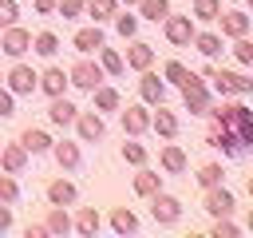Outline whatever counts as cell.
<instances>
[{"mask_svg": "<svg viewBox=\"0 0 253 238\" xmlns=\"http://www.w3.org/2000/svg\"><path fill=\"white\" fill-rule=\"evenodd\" d=\"M210 119H213V127H210V135H206V143L210 147H217L221 155H229V159H245L249 151H253V111L241 103V95L233 99V103H210V111H206Z\"/></svg>", "mask_w": 253, "mask_h": 238, "instance_id": "cell-1", "label": "cell"}, {"mask_svg": "<svg viewBox=\"0 0 253 238\" xmlns=\"http://www.w3.org/2000/svg\"><path fill=\"white\" fill-rule=\"evenodd\" d=\"M210 103H213V95H210L206 79L194 71V75L182 83V107H186L190 115H206V111H210Z\"/></svg>", "mask_w": 253, "mask_h": 238, "instance_id": "cell-2", "label": "cell"}, {"mask_svg": "<svg viewBox=\"0 0 253 238\" xmlns=\"http://www.w3.org/2000/svg\"><path fill=\"white\" fill-rule=\"evenodd\" d=\"M206 79H213V91H217L221 99H225V95H249V91H253V79L241 75V71H225V67L217 71V67H213Z\"/></svg>", "mask_w": 253, "mask_h": 238, "instance_id": "cell-3", "label": "cell"}, {"mask_svg": "<svg viewBox=\"0 0 253 238\" xmlns=\"http://www.w3.org/2000/svg\"><path fill=\"white\" fill-rule=\"evenodd\" d=\"M150 214H154L158 226H174V222L182 218V202H178L174 194H166V190H154V194H150Z\"/></svg>", "mask_w": 253, "mask_h": 238, "instance_id": "cell-4", "label": "cell"}, {"mask_svg": "<svg viewBox=\"0 0 253 238\" xmlns=\"http://www.w3.org/2000/svg\"><path fill=\"white\" fill-rule=\"evenodd\" d=\"M162 32H166V40H170L174 48H190V40H194L198 28H194L190 16H174V12H170V16L162 20Z\"/></svg>", "mask_w": 253, "mask_h": 238, "instance_id": "cell-5", "label": "cell"}, {"mask_svg": "<svg viewBox=\"0 0 253 238\" xmlns=\"http://www.w3.org/2000/svg\"><path fill=\"white\" fill-rule=\"evenodd\" d=\"M202 206H206L213 218H229V214L237 210V198H233V190H225V186L217 182V186L206 190V202H202Z\"/></svg>", "mask_w": 253, "mask_h": 238, "instance_id": "cell-6", "label": "cell"}, {"mask_svg": "<svg viewBox=\"0 0 253 238\" xmlns=\"http://www.w3.org/2000/svg\"><path fill=\"white\" fill-rule=\"evenodd\" d=\"M28 48H32V32H28V28H20V24L4 28V36H0V52H4V56L20 60V56H24Z\"/></svg>", "mask_w": 253, "mask_h": 238, "instance_id": "cell-7", "label": "cell"}, {"mask_svg": "<svg viewBox=\"0 0 253 238\" xmlns=\"http://www.w3.org/2000/svg\"><path fill=\"white\" fill-rule=\"evenodd\" d=\"M67 83H75V87L91 91V87H99V83H103V67H99V63H91V60H79V63L67 71Z\"/></svg>", "mask_w": 253, "mask_h": 238, "instance_id": "cell-8", "label": "cell"}, {"mask_svg": "<svg viewBox=\"0 0 253 238\" xmlns=\"http://www.w3.org/2000/svg\"><path fill=\"white\" fill-rule=\"evenodd\" d=\"M138 95H142V103H146V107L166 103V79H158V75L146 67V71H142V79H138Z\"/></svg>", "mask_w": 253, "mask_h": 238, "instance_id": "cell-9", "label": "cell"}, {"mask_svg": "<svg viewBox=\"0 0 253 238\" xmlns=\"http://www.w3.org/2000/svg\"><path fill=\"white\" fill-rule=\"evenodd\" d=\"M75 131H79L83 143H99V139L107 135V123L99 119V111H79V115H75Z\"/></svg>", "mask_w": 253, "mask_h": 238, "instance_id": "cell-10", "label": "cell"}, {"mask_svg": "<svg viewBox=\"0 0 253 238\" xmlns=\"http://www.w3.org/2000/svg\"><path fill=\"white\" fill-rule=\"evenodd\" d=\"M4 79H8V91H12V95H32V91H36V79H40V75H36V71H32L28 63H16V67H12V71H8Z\"/></svg>", "mask_w": 253, "mask_h": 238, "instance_id": "cell-11", "label": "cell"}, {"mask_svg": "<svg viewBox=\"0 0 253 238\" xmlns=\"http://www.w3.org/2000/svg\"><path fill=\"white\" fill-rule=\"evenodd\" d=\"M123 131H126V135L150 131V107H146V103H130V107L123 111Z\"/></svg>", "mask_w": 253, "mask_h": 238, "instance_id": "cell-12", "label": "cell"}, {"mask_svg": "<svg viewBox=\"0 0 253 238\" xmlns=\"http://www.w3.org/2000/svg\"><path fill=\"white\" fill-rule=\"evenodd\" d=\"M0 167H4L8 175H20V171L28 167V151H24V143H4V147H0Z\"/></svg>", "mask_w": 253, "mask_h": 238, "instance_id": "cell-13", "label": "cell"}, {"mask_svg": "<svg viewBox=\"0 0 253 238\" xmlns=\"http://www.w3.org/2000/svg\"><path fill=\"white\" fill-rule=\"evenodd\" d=\"M217 20H221V36H229V40H237V36H249V16H245L241 8H233V12H221Z\"/></svg>", "mask_w": 253, "mask_h": 238, "instance_id": "cell-14", "label": "cell"}, {"mask_svg": "<svg viewBox=\"0 0 253 238\" xmlns=\"http://www.w3.org/2000/svg\"><path fill=\"white\" fill-rule=\"evenodd\" d=\"M36 87H40L47 99H55V95H63V87H67V71H63V67H47V71L36 79Z\"/></svg>", "mask_w": 253, "mask_h": 238, "instance_id": "cell-15", "label": "cell"}, {"mask_svg": "<svg viewBox=\"0 0 253 238\" xmlns=\"http://www.w3.org/2000/svg\"><path fill=\"white\" fill-rule=\"evenodd\" d=\"M75 115H79V107H75L71 99H63V95H55V99H51V107H47V119H51L55 127H71V123H75Z\"/></svg>", "mask_w": 253, "mask_h": 238, "instance_id": "cell-16", "label": "cell"}, {"mask_svg": "<svg viewBox=\"0 0 253 238\" xmlns=\"http://www.w3.org/2000/svg\"><path fill=\"white\" fill-rule=\"evenodd\" d=\"M75 198H79L75 182H67V178H51V182H47V202H51V206H71Z\"/></svg>", "mask_w": 253, "mask_h": 238, "instance_id": "cell-17", "label": "cell"}, {"mask_svg": "<svg viewBox=\"0 0 253 238\" xmlns=\"http://www.w3.org/2000/svg\"><path fill=\"white\" fill-rule=\"evenodd\" d=\"M71 44H75V52H83V56H91V52H99V48H103L107 40H103V32H99V24H95V28H79Z\"/></svg>", "mask_w": 253, "mask_h": 238, "instance_id": "cell-18", "label": "cell"}, {"mask_svg": "<svg viewBox=\"0 0 253 238\" xmlns=\"http://www.w3.org/2000/svg\"><path fill=\"white\" fill-rule=\"evenodd\" d=\"M154 63V48L150 44H142V40H134L130 48H126V67H134V71H146Z\"/></svg>", "mask_w": 253, "mask_h": 238, "instance_id": "cell-19", "label": "cell"}, {"mask_svg": "<svg viewBox=\"0 0 253 238\" xmlns=\"http://www.w3.org/2000/svg\"><path fill=\"white\" fill-rule=\"evenodd\" d=\"M150 127H154V131H158V135H162V139H174V135H178V127H182V123H178V115H174V111H166V107H162V103H158V111H154V115H150Z\"/></svg>", "mask_w": 253, "mask_h": 238, "instance_id": "cell-20", "label": "cell"}, {"mask_svg": "<svg viewBox=\"0 0 253 238\" xmlns=\"http://www.w3.org/2000/svg\"><path fill=\"white\" fill-rule=\"evenodd\" d=\"M20 143H24L28 155H43V151H51V135L40 131V127H28V131L20 135Z\"/></svg>", "mask_w": 253, "mask_h": 238, "instance_id": "cell-21", "label": "cell"}, {"mask_svg": "<svg viewBox=\"0 0 253 238\" xmlns=\"http://www.w3.org/2000/svg\"><path fill=\"white\" fill-rule=\"evenodd\" d=\"M51 155H55V163H59L63 171H75V167L83 163V155H79V143H51Z\"/></svg>", "mask_w": 253, "mask_h": 238, "instance_id": "cell-22", "label": "cell"}, {"mask_svg": "<svg viewBox=\"0 0 253 238\" xmlns=\"http://www.w3.org/2000/svg\"><path fill=\"white\" fill-rule=\"evenodd\" d=\"M111 230L115 234H138V214L126 210V206H115L111 210Z\"/></svg>", "mask_w": 253, "mask_h": 238, "instance_id": "cell-23", "label": "cell"}, {"mask_svg": "<svg viewBox=\"0 0 253 238\" xmlns=\"http://www.w3.org/2000/svg\"><path fill=\"white\" fill-rule=\"evenodd\" d=\"M162 171H166V175H182V171H186V151H182L178 143H166V147H162Z\"/></svg>", "mask_w": 253, "mask_h": 238, "instance_id": "cell-24", "label": "cell"}, {"mask_svg": "<svg viewBox=\"0 0 253 238\" xmlns=\"http://www.w3.org/2000/svg\"><path fill=\"white\" fill-rule=\"evenodd\" d=\"M71 226H75L79 234H87V238H91V234H99L103 218H99V210H95V206H83V210L75 214V222H71Z\"/></svg>", "mask_w": 253, "mask_h": 238, "instance_id": "cell-25", "label": "cell"}, {"mask_svg": "<svg viewBox=\"0 0 253 238\" xmlns=\"http://www.w3.org/2000/svg\"><path fill=\"white\" fill-rule=\"evenodd\" d=\"M91 95H95V111H119V91L115 87H107V83H99V87H91Z\"/></svg>", "mask_w": 253, "mask_h": 238, "instance_id": "cell-26", "label": "cell"}, {"mask_svg": "<svg viewBox=\"0 0 253 238\" xmlns=\"http://www.w3.org/2000/svg\"><path fill=\"white\" fill-rule=\"evenodd\" d=\"M154 190H162V175H154V171H146V167H142V171L134 175V194L150 198Z\"/></svg>", "mask_w": 253, "mask_h": 238, "instance_id": "cell-27", "label": "cell"}, {"mask_svg": "<svg viewBox=\"0 0 253 238\" xmlns=\"http://www.w3.org/2000/svg\"><path fill=\"white\" fill-rule=\"evenodd\" d=\"M32 52L43 56V60H51V56L59 52V36H55V32H40V36H32Z\"/></svg>", "mask_w": 253, "mask_h": 238, "instance_id": "cell-28", "label": "cell"}, {"mask_svg": "<svg viewBox=\"0 0 253 238\" xmlns=\"http://www.w3.org/2000/svg\"><path fill=\"white\" fill-rule=\"evenodd\" d=\"M190 44H194V48H198L206 60L221 52V36H217V32H194V40H190Z\"/></svg>", "mask_w": 253, "mask_h": 238, "instance_id": "cell-29", "label": "cell"}, {"mask_svg": "<svg viewBox=\"0 0 253 238\" xmlns=\"http://www.w3.org/2000/svg\"><path fill=\"white\" fill-rule=\"evenodd\" d=\"M83 12H91L95 24H103V20H111L119 12V0H83Z\"/></svg>", "mask_w": 253, "mask_h": 238, "instance_id": "cell-30", "label": "cell"}, {"mask_svg": "<svg viewBox=\"0 0 253 238\" xmlns=\"http://www.w3.org/2000/svg\"><path fill=\"white\" fill-rule=\"evenodd\" d=\"M99 67H103V75H123V56L103 44V48H99Z\"/></svg>", "mask_w": 253, "mask_h": 238, "instance_id": "cell-31", "label": "cell"}, {"mask_svg": "<svg viewBox=\"0 0 253 238\" xmlns=\"http://www.w3.org/2000/svg\"><path fill=\"white\" fill-rule=\"evenodd\" d=\"M190 75H194V71H190V67L182 63V60H170V63L162 67V79H166V83H174V87H182V83H186Z\"/></svg>", "mask_w": 253, "mask_h": 238, "instance_id": "cell-32", "label": "cell"}, {"mask_svg": "<svg viewBox=\"0 0 253 238\" xmlns=\"http://www.w3.org/2000/svg\"><path fill=\"white\" fill-rule=\"evenodd\" d=\"M43 226H47V234H67V230H71V218H67V210H63V206H51Z\"/></svg>", "mask_w": 253, "mask_h": 238, "instance_id": "cell-33", "label": "cell"}, {"mask_svg": "<svg viewBox=\"0 0 253 238\" xmlns=\"http://www.w3.org/2000/svg\"><path fill=\"white\" fill-rule=\"evenodd\" d=\"M138 12H142L146 20H154V24H158V20H166V16H170V0H138Z\"/></svg>", "mask_w": 253, "mask_h": 238, "instance_id": "cell-34", "label": "cell"}, {"mask_svg": "<svg viewBox=\"0 0 253 238\" xmlns=\"http://www.w3.org/2000/svg\"><path fill=\"white\" fill-rule=\"evenodd\" d=\"M111 20H115V32H119L123 40H134V32H138V16H130V12H115Z\"/></svg>", "mask_w": 253, "mask_h": 238, "instance_id": "cell-35", "label": "cell"}, {"mask_svg": "<svg viewBox=\"0 0 253 238\" xmlns=\"http://www.w3.org/2000/svg\"><path fill=\"white\" fill-rule=\"evenodd\" d=\"M217 16H221V0H194V20L210 24V20H217Z\"/></svg>", "mask_w": 253, "mask_h": 238, "instance_id": "cell-36", "label": "cell"}, {"mask_svg": "<svg viewBox=\"0 0 253 238\" xmlns=\"http://www.w3.org/2000/svg\"><path fill=\"white\" fill-rule=\"evenodd\" d=\"M221 175H225V171H221V163H206V167L198 171V186H206V190H210V186H217V182H221Z\"/></svg>", "mask_w": 253, "mask_h": 238, "instance_id": "cell-37", "label": "cell"}, {"mask_svg": "<svg viewBox=\"0 0 253 238\" xmlns=\"http://www.w3.org/2000/svg\"><path fill=\"white\" fill-rule=\"evenodd\" d=\"M0 202H8V206H12V202H20V182H16L8 171L0 175Z\"/></svg>", "mask_w": 253, "mask_h": 238, "instance_id": "cell-38", "label": "cell"}, {"mask_svg": "<svg viewBox=\"0 0 253 238\" xmlns=\"http://www.w3.org/2000/svg\"><path fill=\"white\" fill-rule=\"evenodd\" d=\"M233 56H237L241 67H249V63H253V44H249L245 36H237V40H233Z\"/></svg>", "mask_w": 253, "mask_h": 238, "instance_id": "cell-39", "label": "cell"}, {"mask_svg": "<svg viewBox=\"0 0 253 238\" xmlns=\"http://www.w3.org/2000/svg\"><path fill=\"white\" fill-rule=\"evenodd\" d=\"M123 159H126L130 167H146V147H142V143H126V147H123Z\"/></svg>", "mask_w": 253, "mask_h": 238, "instance_id": "cell-40", "label": "cell"}, {"mask_svg": "<svg viewBox=\"0 0 253 238\" xmlns=\"http://www.w3.org/2000/svg\"><path fill=\"white\" fill-rule=\"evenodd\" d=\"M55 12L63 20H75V16H83V0H55Z\"/></svg>", "mask_w": 253, "mask_h": 238, "instance_id": "cell-41", "label": "cell"}, {"mask_svg": "<svg viewBox=\"0 0 253 238\" xmlns=\"http://www.w3.org/2000/svg\"><path fill=\"white\" fill-rule=\"evenodd\" d=\"M20 20V8H16V0H0V28H12Z\"/></svg>", "mask_w": 253, "mask_h": 238, "instance_id": "cell-42", "label": "cell"}, {"mask_svg": "<svg viewBox=\"0 0 253 238\" xmlns=\"http://www.w3.org/2000/svg\"><path fill=\"white\" fill-rule=\"evenodd\" d=\"M16 115V95L8 87H0V119H12Z\"/></svg>", "mask_w": 253, "mask_h": 238, "instance_id": "cell-43", "label": "cell"}, {"mask_svg": "<svg viewBox=\"0 0 253 238\" xmlns=\"http://www.w3.org/2000/svg\"><path fill=\"white\" fill-rule=\"evenodd\" d=\"M237 234H241V230H237L229 218H217V222H213V238H237Z\"/></svg>", "mask_w": 253, "mask_h": 238, "instance_id": "cell-44", "label": "cell"}, {"mask_svg": "<svg viewBox=\"0 0 253 238\" xmlns=\"http://www.w3.org/2000/svg\"><path fill=\"white\" fill-rule=\"evenodd\" d=\"M4 230H12V206L8 202H0V234Z\"/></svg>", "mask_w": 253, "mask_h": 238, "instance_id": "cell-45", "label": "cell"}, {"mask_svg": "<svg viewBox=\"0 0 253 238\" xmlns=\"http://www.w3.org/2000/svg\"><path fill=\"white\" fill-rule=\"evenodd\" d=\"M32 8H36L40 16H51V12H55V0H32Z\"/></svg>", "mask_w": 253, "mask_h": 238, "instance_id": "cell-46", "label": "cell"}, {"mask_svg": "<svg viewBox=\"0 0 253 238\" xmlns=\"http://www.w3.org/2000/svg\"><path fill=\"white\" fill-rule=\"evenodd\" d=\"M123 4H126V8H130V4H138V0H123Z\"/></svg>", "mask_w": 253, "mask_h": 238, "instance_id": "cell-47", "label": "cell"}, {"mask_svg": "<svg viewBox=\"0 0 253 238\" xmlns=\"http://www.w3.org/2000/svg\"><path fill=\"white\" fill-rule=\"evenodd\" d=\"M0 79H4V75H0Z\"/></svg>", "mask_w": 253, "mask_h": 238, "instance_id": "cell-48", "label": "cell"}]
</instances>
